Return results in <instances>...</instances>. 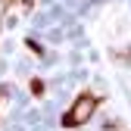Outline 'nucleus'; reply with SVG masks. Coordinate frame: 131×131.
<instances>
[{"instance_id": "obj_1", "label": "nucleus", "mask_w": 131, "mask_h": 131, "mask_svg": "<svg viewBox=\"0 0 131 131\" xmlns=\"http://www.w3.org/2000/svg\"><path fill=\"white\" fill-rule=\"evenodd\" d=\"M94 112H97V97L94 94H78L75 103H72V109L62 116V128H81V125H88Z\"/></svg>"}, {"instance_id": "obj_2", "label": "nucleus", "mask_w": 131, "mask_h": 131, "mask_svg": "<svg viewBox=\"0 0 131 131\" xmlns=\"http://www.w3.org/2000/svg\"><path fill=\"white\" fill-rule=\"evenodd\" d=\"M31 94H35V97L44 94V81H41V78H31Z\"/></svg>"}]
</instances>
